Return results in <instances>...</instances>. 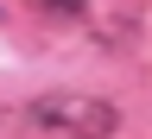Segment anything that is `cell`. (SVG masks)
<instances>
[{
  "instance_id": "2",
  "label": "cell",
  "mask_w": 152,
  "mask_h": 139,
  "mask_svg": "<svg viewBox=\"0 0 152 139\" xmlns=\"http://www.w3.org/2000/svg\"><path fill=\"white\" fill-rule=\"evenodd\" d=\"M38 7H45V13H64V19H83L89 0H38Z\"/></svg>"
},
{
  "instance_id": "1",
  "label": "cell",
  "mask_w": 152,
  "mask_h": 139,
  "mask_svg": "<svg viewBox=\"0 0 152 139\" xmlns=\"http://www.w3.org/2000/svg\"><path fill=\"white\" fill-rule=\"evenodd\" d=\"M26 120L45 139H114L121 108L102 101V95H83V89H51V95H38L26 108Z\"/></svg>"
}]
</instances>
